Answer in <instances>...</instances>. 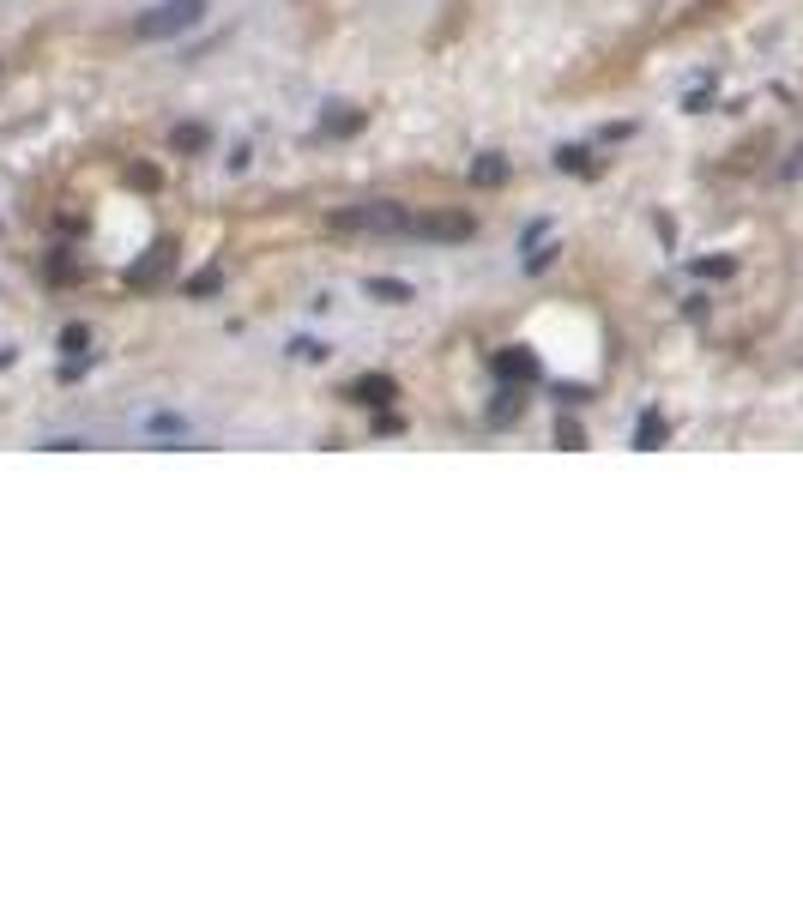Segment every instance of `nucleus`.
<instances>
[{
    "label": "nucleus",
    "mask_w": 803,
    "mask_h": 905,
    "mask_svg": "<svg viewBox=\"0 0 803 905\" xmlns=\"http://www.w3.org/2000/svg\"><path fill=\"white\" fill-rule=\"evenodd\" d=\"M200 13H206V0H164V7H151V13L133 25V37H139V43L176 37V31H188V25H200Z\"/></svg>",
    "instance_id": "nucleus-1"
}]
</instances>
